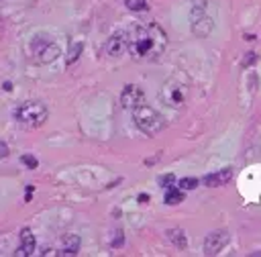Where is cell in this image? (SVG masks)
<instances>
[{
  "label": "cell",
  "mask_w": 261,
  "mask_h": 257,
  "mask_svg": "<svg viewBox=\"0 0 261 257\" xmlns=\"http://www.w3.org/2000/svg\"><path fill=\"white\" fill-rule=\"evenodd\" d=\"M128 49L135 59H155L165 51L167 35L157 22H149L145 27H137L130 31Z\"/></svg>",
  "instance_id": "obj_1"
},
{
  "label": "cell",
  "mask_w": 261,
  "mask_h": 257,
  "mask_svg": "<svg viewBox=\"0 0 261 257\" xmlns=\"http://www.w3.org/2000/svg\"><path fill=\"white\" fill-rule=\"evenodd\" d=\"M47 106L39 100H27L16 106L14 110V120L22 128H37L47 120Z\"/></svg>",
  "instance_id": "obj_2"
},
{
  "label": "cell",
  "mask_w": 261,
  "mask_h": 257,
  "mask_svg": "<svg viewBox=\"0 0 261 257\" xmlns=\"http://www.w3.org/2000/svg\"><path fill=\"white\" fill-rule=\"evenodd\" d=\"M133 120L139 126V131H143L149 137H153V135H157L165 128V118L155 108H151L147 104H141V106L133 108Z\"/></svg>",
  "instance_id": "obj_3"
},
{
  "label": "cell",
  "mask_w": 261,
  "mask_h": 257,
  "mask_svg": "<svg viewBox=\"0 0 261 257\" xmlns=\"http://www.w3.org/2000/svg\"><path fill=\"white\" fill-rule=\"evenodd\" d=\"M159 100L169 108H181L188 100V88L179 80H167L159 90Z\"/></svg>",
  "instance_id": "obj_4"
},
{
  "label": "cell",
  "mask_w": 261,
  "mask_h": 257,
  "mask_svg": "<svg viewBox=\"0 0 261 257\" xmlns=\"http://www.w3.org/2000/svg\"><path fill=\"white\" fill-rule=\"evenodd\" d=\"M31 49H33L35 61H39V63H51L59 57V47L49 37H35L31 43Z\"/></svg>",
  "instance_id": "obj_5"
},
{
  "label": "cell",
  "mask_w": 261,
  "mask_h": 257,
  "mask_svg": "<svg viewBox=\"0 0 261 257\" xmlns=\"http://www.w3.org/2000/svg\"><path fill=\"white\" fill-rule=\"evenodd\" d=\"M120 104H122L124 108H128V110H133V108L145 104V94H143V90H141L139 86H135V84L124 86V90H122V94H120Z\"/></svg>",
  "instance_id": "obj_6"
},
{
  "label": "cell",
  "mask_w": 261,
  "mask_h": 257,
  "mask_svg": "<svg viewBox=\"0 0 261 257\" xmlns=\"http://www.w3.org/2000/svg\"><path fill=\"white\" fill-rule=\"evenodd\" d=\"M228 233L226 230H212L206 239H204V253L206 255H216L222 251V247L228 243Z\"/></svg>",
  "instance_id": "obj_7"
},
{
  "label": "cell",
  "mask_w": 261,
  "mask_h": 257,
  "mask_svg": "<svg viewBox=\"0 0 261 257\" xmlns=\"http://www.w3.org/2000/svg\"><path fill=\"white\" fill-rule=\"evenodd\" d=\"M106 53L110 55V57H120L126 49H128V37H126V33H122V31H118V33H114L108 41H106Z\"/></svg>",
  "instance_id": "obj_8"
},
{
  "label": "cell",
  "mask_w": 261,
  "mask_h": 257,
  "mask_svg": "<svg viewBox=\"0 0 261 257\" xmlns=\"http://www.w3.org/2000/svg\"><path fill=\"white\" fill-rule=\"evenodd\" d=\"M230 177H232V169H230V167H222V169H218V171H214V173L204 175V184H206L208 188H218V186L228 184Z\"/></svg>",
  "instance_id": "obj_9"
},
{
  "label": "cell",
  "mask_w": 261,
  "mask_h": 257,
  "mask_svg": "<svg viewBox=\"0 0 261 257\" xmlns=\"http://www.w3.org/2000/svg\"><path fill=\"white\" fill-rule=\"evenodd\" d=\"M33 251H35V237H33V230H31V228H22V230H20V247H18L16 255L29 257V255H33Z\"/></svg>",
  "instance_id": "obj_10"
},
{
  "label": "cell",
  "mask_w": 261,
  "mask_h": 257,
  "mask_svg": "<svg viewBox=\"0 0 261 257\" xmlns=\"http://www.w3.org/2000/svg\"><path fill=\"white\" fill-rule=\"evenodd\" d=\"M77 249H80V237H77V235H65V237H63L61 253H63V255H75Z\"/></svg>",
  "instance_id": "obj_11"
},
{
  "label": "cell",
  "mask_w": 261,
  "mask_h": 257,
  "mask_svg": "<svg viewBox=\"0 0 261 257\" xmlns=\"http://www.w3.org/2000/svg\"><path fill=\"white\" fill-rule=\"evenodd\" d=\"M167 239H169L175 247H179V249H186V247H188V239H186V233H184L181 228H169V230H167Z\"/></svg>",
  "instance_id": "obj_12"
},
{
  "label": "cell",
  "mask_w": 261,
  "mask_h": 257,
  "mask_svg": "<svg viewBox=\"0 0 261 257\" xmlns=\"http://www.w3.org/2000/svg\"><path fill=\"white\" fill-rule=\"evenodd\" d=\"M184 200V192L179 190V188H167V192H165V204H179Z\"/></svg>",
  "instance_id": "obj_13"
},
{
  "label": "cell",
  "mask_w": 261,
  "mask_h": 257,
  "mask_svg": "<svg viewBox=\"0 0 261 257\" xmlns=\"http://www.w3.org/2000/svg\"><path fill=\"white\" fill-rule=\"evenodd\" d=\"M124 6L133 12H143L147 10V0H124Z\"/></svg>",
  "instance_id": "obj_14"
},
{
  "label": "cell",
  "mask_w": 261,
  "mask_h": 257,
  "mask_svg": "<svg viewBox=\"0 0 261 257\" xmlns=\"http://www.w3.org/2000/svg\"><path fill=\"white\" fill-rule=\"evenodd\" d=\"M82 49H84V45H82V43H73V45H71V49H69V53H67V63H73V61L80 57Z\"/></svg>",
  "instance_id": "obj_15"
},
{
  "label": "cell",
  "mask_w": 261,
  "mask_h": 257,
  "mask_svg": "<svg viewBox=\"0 0 261 257\" xmlns=\"http://www.w3.org/2000/svg\"><path fill=\"white\" fill-rule=\"evenodd\" d=\"M177 186H179V190H194L198 186V179L196 177H181Z\"/></svg>",
  "instance_id": "obj_16"
},
{
  "label": "cell",
  "mask_w": 261,
  "mask_h": 257,
  "mask_svg": "<svg viewBox=\"0 0 261 257\" xmlns=\"http://www.w3.org/2000/svg\"><path fill=\"white\" fill-rule=\"evenodd\" d=\"M173 184H175L173 173H165V175H161V177H159V186H161V188H171Z\"/></svg>",
  "instance_id": "obj_17"
},
{
  "label": "cell",
  "mask_w": 261,
  "mask_h": 257,
  "mask_svg": "<svg viewBox=\"0 0 261 257\" xmlns=\"http://www.w3.org/2000/svg\"><path fill=\"white\" fill-rule=\"evenodd\" d=\"M20 161H22L27 167H31V169H35V167L39 165V161H37L35 157H31V155H22V159H20Z\"/></svg>",
  "instance_id": "obj_18"
},
{
  "label": "cell",
  "mask_w": 261,
  "mask_h": 257,
  "mask_svg": "<svg viewBox=\"0 0 261 257\" xmlns=\"http://www.w3.org/2000/svg\"><path fill=\"white\" fill-rule=\"evenodd\" d=\"M6 155H8V145L0 139V159H2V157H6Z\"/></svg>",
  "instance_id": "obj_19"
},
{
  "label": "cell",
  "mask_w": 261,
  "mask_h": 257,
  "mask_svg": "<svg viewBox=\"0 0 261 257\" xmlns=\"http://www.w3.org/2000/svg\"><path fill=\"white\" fill-rule=\"evenodd\" d=\"M251 61H255V53H247V59H245L243 63L247 65V63H251Z\"/></svg>",
  "instance_id": "obj_20"
}]
</instances>
